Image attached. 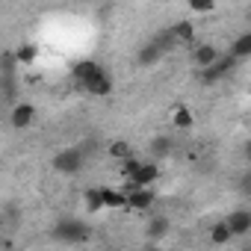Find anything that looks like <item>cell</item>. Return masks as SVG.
I'll return each instance as SVG.
<instances>
[{
  "label": "cell",
  "instance_id": "6da1fadb",
  "mask_svg": "<svg viewBox=\"0 0 251 251\" xmlns=\"http://www.w3.org/2000/svg\"><path fill=\"white\" fill-rule=\"evenodd\" d=\"M89 236H92V227H89L83 219H77V216H65V219H59V222L53 225V239H56V242L80 245V242H86Z\"/></svg>",
  "mask_w": 251,
  "mask_h": 251
},
{
  "label": "cell",
  "instance_id": "7a4b0ae2",
  "mask_svg": "<svg viewBox=\"0 0 251 251\" xmlns=\"http://www.w3.org/2000/svg\"><path fill=\"white\" fill-rule=\"evenodd\" d=\"M53 172L59 175H80L83 166H86V148L83 145H71V148H62L53 160H50Z\"/></svg>",
  "mask_w": 251,
  "mask_h": 251
},
{
  "label": "cell",
  "instance_id": "3957f363",
  "mask_svg": "<svg viewBox=\"0 0 251 251\" xmlns=\"http://www.w3.org/2000/svg\"><path fill=\"white\" fill-rule=\"evenodd\" d=\"M127 183H133V186H139V189H151L157 180H160V166L154 163V160H136L133 163V169H130V175L124 177Z\"/></svg>",
  "mask_w": 251,
  "mask_h": 251
},
{
  "label": "cell",
  "instance_id": "277c9868",
  "mask_svg": "<svg viewBox=\"0 0 251 251\" xmlns=\"http://www.w3.org/2000/svg\"><path fill=\"white\" fill-rule=\"evenodd\" d=\"M121 189L127 192V210H133V213H148L154 207V201H157V192L154 189H139L133 183H124Z\"/></svg>",
  "mask_w": 251,
  "mask_h": 251
},
{
  "label": "cell",
  "instance_id": "5b68a950",
  "mask_svg": "<svg viewBox=\"0 0 251 251\" xmlns=\"http://www.w3.org/2000/svg\"><path fill=\"white\" fill-rule=\"evenodd\" d=\"M222 56H225V50H219V48H216V45H210V42L192 45V65L198 68V74H201V71H207V68H213Z\"/></svg>",
  "mask_w": 251,
  "mask_h": 251
},
{
  "label": "cell",
  "instance_id": "8992f818",
  "mask_svg": "<svg viewBox=\"0 0 251 251\" xmlns=\"http://www.w3.org/2000/svg\"><path fill=\"white\" fill-rule=\"evenodd\" d=\"M233 68H236V59H233L230 53H225V56H222V59H219V62H216L213 68L201 71L198 77H201V83H219V80H225V77H227V74H230Z\"/></svg>",
  "mask_w": 251,
  "mask_h": 251
},
{
  "label": "cell",
  "instance_id": "52a82bcc",
  "mask_svg": "<svg viewBox=\"0 0 251 251\" xmlns=\"http://www.w3.org/2000/svg\"><path fill=\"white\" fill-rule=\"evenodd\" d=\"M71 74H74V80H77L80 89H83L89 80H95V77H100V74H106V71H103V65L95 62V59H80V62H74Z\"/></svg>",
  "mask_w": 251,
  "mask_h": 251
},
{
  "label": "cell",
  "instance_id": "ba28073f",
  "mask_svg": "<svg viewBox=\"0 0 251 251\" xmlns=\"http://www.w3.org/2000/svg\"><path fill=\"white\" fill-rule=\"evenodd\" d=\"M225 222H227V227H230L233 236H245V233H251V210H245V207L230 210V213L225 216Z\"/></svg>",
  "mask_w": 251,
  "mask_h": 251
},
{
  "label": "cell",
  "instance_id": "9c48e42d",
  "mask_svg": "<svg viewBox=\"0 0 251 251\" xmlns=\"http://www.w3.org/2000/svg\"><path fill=\"white\" fill-rule=\"evenodd\" d=\"M103 195V210H127V192L118 186H100Z\"/></svg>",
  "mask_w": 251,
  "mask_h": 251
},
{
  "label": "cell",
  "instance_id": "30bf717a",
  "mask_svg": "<svg viewBox=\"0 0 251 251\" xmlns=\"http://www.w3.org/2000/svg\"><path fill=\"white\" fill-rule=\"evenodd\" d=\"M163 56H166V48H163V45H157V42H148V45H142V48H139L136 62H139L142 68H151V65H157Z\"/></svg>",
  "mask_w": 251,
  "mask_h": 251
},
{
  "label": "cell",
  "instance_id": "8fae6325",
  "mask_svg": "<svg viewBox=\"0 0 251 251\" xmlns=\"http://www.w3.org/2000/svg\"><path fill=\"white\" fill-rule=\"evenodd\" d=\"M33 118H36V106L33 103H15L12 106V115H9L12 127L24 130V127H30V124H33Z\"/></svg>",
  "mask_w": 251,
  "mask_h": 251
},
{
  "label": "cell",
  "instance_id": "7c38bea8",
  "mask_svg": "<svg viewBox=\"0 0 251 251\" xmlns=\"http://www.w3.org/2000/svg\"><path fill=\"white\" fill-rule=\"evenodd\" d=\"M169 33H172L175 45H192V39H195V24H192V21H175V24L169 27Z\"/></svg>",
  "mask_w": 251,
  "mask_h": 251
},
{
  "label": "cell",
  "instance_id": "4fadbf2b",
  "mask_svg": "<svg viewBox=\"0 0 251 251\" xmlns=\"http://www.w3.org/2000/svg\"><path fill=\"white\" fill-rule=\"evenodd\" d=\"M89 95H95V98H106L109 92H112V80H109V74H100V77H95V80H89L86 86H83Z\"/></svg>",
  "mask_w": 251,
  "mask_h": 251
},
{
  "label": "cell",
  "instance_id": "5bb4252c",
  "mask_svg": "<svg viewBox=\"0 0 251 251\" xmlns=\"http://www.w3.org/2000/svg\"><path fill=\"white\" fill-rule=\"evenodd\" d=\"M169 227H172V222H169L166 216H151V219H148L145 233H148L151 239H160V236H166V233H169Z\"/></svg>",
  "mask_w": 251,
  "mask_h": 251
},
{
  "label": "cell",
  "instance_id": "9a60e30c",
  "mask_svg": "<svg viewBox=\"0 0 251 251\" xmlns=\"http://www.w3.org/2000/svg\"><path fill=\"white\" fill-rule=\"evenodd\" d=\"M236 62L239 59H245V56H251V33H242L239 39H233V45H230V50H227Z\"/></svg>",
  "mask_w": 251,
  "mask_h": 251
},
{
  "label": "cell",
  "instance_id": "2e32d148",
  "mask_svg": "<svg viewBox=\"0 0 251 251\" xmlns=\"http://www.w3.org/2000/svg\"><path fill=\"white\" fill-rule=\"evenodd\" d=\"M233 239V233H230V227H227V222L222 219V222H216L213 227H210V242L213 245H227Z\"/></svg>",
  "mask_w": 251,
  "mask_h": 251
},
{
  "label": "cell",
  "instance_id": "e0dca14e",
  "mask_svg": "<svg viewBox=\"0 0 251 251\" xmlns=\"http://www.w3.org/2000/svg\"><path fill=\"white\" fill-rule=\"evenodd\" d=\"M172 151H175V142H172L169 136H157V139L151 142V154H154V163H157V160H166Z\"/></svg>",
  "mask_w": 251,
  "mask_h": 251
},
{
  "label": "cell",
  "instance_id": "ac0fdd59",
  "mask_svg": "<svg viewBox=\"0 0 251 251\" xmlns=\"http://www.w3.org/2000/svg\"><path fill=\"white\" fill-rule=\"evenodd\" d=\"M172 124L177 130H189L192 127V109L189 106H177L175 112H172Z\"/></svg>",
  "mask_w": 251,
  "mask_h": 251
},
{
  "label": "cell",
  "instance_id": "d6986e66",
  "mask_svg": "<svg viewBox=\"0 0 251 251\" xmlns=\"http://www.w3.org/2000/svg\"><path fill=\"white\" fill-rule=\"evenodd\" d=\"M86 210H89V213H100V210H103L100 186H98V189H86Z\"/></svg>",
  "mask_w": 251,
  "mask_h": 251
},
{
  "label": "cell",
  "instance_id": "ffe728a7",
  "mask_svg": "<svg viewBox=\"0 0 251 251\" xmlns=\"http://www.w3.org/2000/svg\"><path fill=\"white\" fill-rule=\"evenodd\" d=\"M36 53H39V50H36L33 45H21V48L15 50V62H18V65H33V62H36Z\"/></svg>",
  "mask_w": 251,
  "mask_h": 251
},
{
  "label": "cell",
  "instance_id": "44dd1931",
  "mask_svg": "<svg viewBox=\"0 0 251 251\" xmlns=\"http://www.w3.org/2000/svg\"><path fill=\"white\" fill-rule=\"evenodd\" d=\"M109 154H112V157H118L121 163L133 157V151H130V145H127V142H124V139H118V142H112V145H109Z\"/></svg>",
  "mask_w": 251,
  "mask_h": 251
},
{
  "label": "cell",
  "instance_id": "7402d4cb",
  "mask_svg": "<svg viewBox=\"0 0 251 251\" xmlns=\"http://www.w3.org/2000/svg\"><path fill=\"white\" fill-rule=\"evenodd\" d=\"M239 192H242L245 198H251V172H245V175L239 177Z\"/></svg>",
  "mask_w": 251,
  "mask_h": 251
},
{
  "label": "cell",
  "instance_id": "603a6c76",
  "mask_svg": "<svg viewBox=\"0 0 251 251\" xmlns=\"http://www.w3.org/2000/svg\"><path fill=\"white\" fill-rule=\"evenodd\" d=\"M189 9H192V12H213V9H216V3H192Z\"/></svg>",
  "mask_w": 251,
  "mask_h": 251
},
{
  "label": "cell",
  "instance_id": "cb8c5ba5",
  "mask_svg": "<svg viewBox=\"0 0 251 251\" xmlns=\"http://www.w3.org/2000/svg\"><path fill=\"white\" fill-rule=\"evenodd\" d=\"M242 154H245V160H248V163H251V139H248V142H245V145H242Z\"/></svg>",
  "mask_w": 251,
  "mask_h": 251
},
{
  "label": "cell",
  "instance_id": "d4e9b609",
  "mask_svg": "<svg viewBox=\"0 0 251 251\" xmlns=\"http://www.w3.org/2000/svg\"><path fill=\"white\" fill-rule=\"evenodd\" d=\"M148 251H166V248H148Z\"/></svg>",
  "mask_w": 251,
  "mask_h": 251
}]
</instances>
